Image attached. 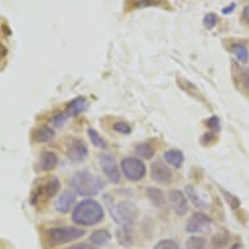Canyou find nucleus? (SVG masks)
Wrapping results in <instances>:
<instances>
[{"label":"nucleus","instance_id":"obj_1","mask_svg":"<svg viewBox=\"0 0 249 249\" xmlns=\"http://www.w3.org/2000/svg\"><path fill=\"white\" fill-rule=\"evenodd\" d=\"M105 212L99 202L95 200H84L74 208L72 219L78 226H95L103 221Z\"/></svg>","mask_w":249,"mask_h":249},{"label":"nucleus","instance_id":"obj_2","mask_svg":"<svg viewBox=\"0 0 249 249\" xmlns=\"http://www.w3.org/2000/svg\"><path fill=\"white\" fill-rule=\"evenodd\" d=\"M71 185L74 192L84 197L95 196L105 188V183L99 176L85 170L74 172L71 179Z\"/></svg>","mask_w":249,"mask_h":249},{"label":"nucleus","instance_id":"obj_3","mask_svg":"<svg viewBox=\"0 0 249 249\" xmlns=\"http://www.w3.org/2000/svg\"><path fill=\"white\" fill-rule=\"evenodd\" d=\"M110 214L112 221L116 225L128 226L136 221V218L139 215V209L132 201L123 200L111 206Z\"/></svg>","mask_w":249,"mask_h":249},{"label":"nucleus","instance_id":"obj_4","mask_svg":"<svg viewBox=\"0 0 249 249\" xmlns=\"http://www.w3.org/2000/svg\"><path fill=\"white\" fill-rule=\"evenodd\" d=\"M85 235V230L78 229L74 226H61L53 227L47 231L49 241L53 245H61L80 239Z\"/></svg>","mask_w":249,"mask_h":249},{"label":"nucleus","instance_id":"obj_5","mask_svg":"<svg viewBox=\"0 0 249 249\" xmlns=\"http://www.w3.org/2000/svg\"><path fill=\"white\" fill-rule=\"evenodd\" d=\"M122 171L131 181H139L146 175V166L142 160L135 157H127L122 160Z\"/></svg>","mask_w":249,"mask_h":249},{"label":"nucleus","instance_id":"obj_6","mask_svg":"<svg viewBox=\"0 0 249 249\" xmlns=\"http://www.w3.org/2000/svg\"><path fill=\"white\" fill-rule=\"evenodd\" d=\"M213 226L212 218L204 213H195L185 225V231L189 233L209 232Z\"/></svg>","mask_w":249,"mask_h":249},{"label":"nucleus","instance_id":"obj_7","mask_svg":"<svg viewBox=\"0 0 249 249\" xmlns=\"http://www.w3.org/2000/svg\"><path fill=\"white\" fill-rule=\"evenodd\" d=\"M99 163H101L102 171L105 172V175L108 178L111 183H120L122 175H120V171H119V167L118 164H116V160H115L114 155L108 154V153L101 154V157H99Z\"/></svg>","mask_w":249,"mask_h":249},{"label":"nucleus","instance_id":"obj_8","mask_svg":"<svg viewBox=\"0 0 249 249\" xmlns=\"http://www.w3.org/2000/svg\"><path fill=\"white\" fill-rule=\"evenodd\" d=\"M88 154H89V150H88V146L82 140L71 139L67 143V155L72 162L80 163V162L86 160Z\"/></svg>","mask_w":249,"mask_h":249},{"label":"nucleus","instance_id":"obj_9","mask_svg":"<svg viewBox=\"0 0 249 249\" xmlns=\"http://www.w3.org/2000/svg\"><path fill=\"white\" fill-rule=\"evenodd\" d=\"M59 188H60V181L56 178H51L45 184H42L41 187L33 193L32 202L36 204L37 200H49V198H51V197L56 195Z\"/></svg>","mask_w":249,"mask_h":249},{"label":"nucleus","instance_id":"obj_10","mask_svg":"<svg viewBox=\"0 0 249 249\" xmlns=\"http://www.w3.org/2000/svg\"><path fill=\"white\" fill-rule=\"evenodd\" d=\"M168 198H170V205H171L172 210L175 212L176 215L184 216L188 212V201H187V197L179 189H174L168 195Z\"/></svg>","mask_w":249,"mask_h":249},{"label":"nucleus","instance_id":"obj_11","mask_svg":"<svg viewBox=\"0 0 249 249\" xmlns=\"http://www.w3.org/2000/svg\"><path fill=\"white\" fill-rule=\"evenodd\" d=\"M151 179L160 184H168L172 180L171 170L163 162H155L151 164Z\"/></svg>","mask_w":249,"mask_h":249},{"label":"nucleus","instance_id":"obj_12","mask_svg":"<svg viewBox=\"0 0 249 249\" xmlns=\"http://www.w3.org/2000/svg\"><path fill=\"white\" fill-rule=\"evenodd\" d=\"M76 202V195L72 191H63L61 195L57 197L56 202H55V209L56 212L61 213V214H67L70 212L73 204Z\"/></svg>","mask_w":249,"mask_h":249},{"label":"nucleus","instance_id":"obj_13","mask_svg":"<svg viewBox=\"0 0 249 249\" xmlns=\"http://www.w3.org/2000/svg\"><path fill=\"white\" fill-rule=\"evenodd\" d=\"M57 162H59V158L53 151H43L38 158L37 170L43 172L51 171V170L56 167Z\"/></svg>","mask_w":249,"mask_h":249},{"label":"nucleus","instance_id":"obj_14","mask_svg":"<svg viewBox=\"0 0 249 249\" xmlns=\"http://www.w3.org/2000/svg\"><path fill=\"white\" fill-rule=\"evenodd\" d=\"M116 239L119 244L123 247H131L135 243V236H133L131 226H122V229L116 231Z\"/></svg>","mask_w":249,"mask_h":249},{"label":"nucleus","instance_id":"obj_15","mask_svg":"<svg viewBox=\"0 0 249 249\" xmlns=\"http://www.w3.org/2000/svg\"><path fill=\"white\" fill-rule=\"evenodd\" d=\"M185 195H187V197H188L189 200L192 201L193 205L196 206V208L198 209H202V210H206V209H209V202L206 200H204L202 197L197 193V191L195 189V187L193 185H185Z\"/></svg>","mask_w":249,"mask_h":249},{"label":"nucleus","instance_id":"obj_16","mask_svg":"<svg viewBox=\"0 0 249 249\" xmlns=\"http://www.w3.org/2000/svg\"><path fill=\"white\" fill-rule=\"evenodd\" d=\"M90 244L95 245V247H105L108 244L111 240V233L107 230H95L90 233Z\"/></svg>","mask_w":249,"mask_h":249},{"label":"nucleus","instance_id":"obj_17","mask_svg":"<svg viewBox=\"0 0 249 249\" xmlns=\"http://www.w3.org/2000/svg\"><path fill=\"white\" fill-rule=\"evenodd\" d=\"M86 107H88L86 99L84 97H77L72 102H70V105L67 107L66 114L68 116H77L78 114H81L82 111L86 110Z\"/></svg>","mask_w":249,"mask_h":249},{"label":"nucleus","instance_id":"obj_18","mask_svg":"<svg viewBox=\"0 0 249 249\" xmlns=\"http://www.w3.org/2000/svg\"><path fill=\"white\" fill-rule=\"evenodd\" d=\"M164 160L168 164H171L174 167L179 168L184 163V154L178 149H170V150L164 151Z\"/></svg>","mask_w":249,"mask_h":249},{"label":"nucleus","instance_id":"obj_19","mask_svg":"<svg viewBox=\"0 0 249 249\" xmlns=\"http://www.w3.org/2000/svg\"><path fill=\"white\" fill-rule=\"evenodd\" d=\"M55 137V131L51 127H41L33 133V139L36 142H49Z\"/></svg>","mask_w":249,"mask_h":249},{"label":"nucleus","instance_id":"obj_20","mask_svg":"<svg viewBox=\"0 0 249 249\" xmlns=\"http://www.w3.org/2000/svg\"><path fill=\"white\" fill-rule=\"evenodd\" d=\"M147 197L151 201V204L157 206V208H163L166 204V198H164L163 192L158 188H147L146 191Z\"/></svg>","mask_w":249,"mask_h":249},{"label":"nucleus","instance_id":"obj_21","mask_svg":"<svg viewBox=\"0 0 249 249\" xmlns=\"http://www.w3.org/2000/svg\"><path fill=\"white\" fill-rule=\"evenodd\" d=\"M230 50L240 63H243V64L248 63V49L243 43H233Z\"/></svg>","mask_w":249,"mask_h":249},{"label":"nucleus","instance_id":"obj_22","mask_svg":"<svg viewBox=\"0 0 249 249\" xmlns=\"http://www.w3.org/2000/svg\"><path fill=\"white\" fill-rule=\"evenodd\" d=\"M136 153L142 160H151L155 154V149L150 143H140L139 146L136 147Z\"/></svg>","mask_w":249,"mask_h":249},{"label":"nucleus","instance_id":"obj_23","mask_svg":"<svg viewBox=\"0 0 249 249\" xmlns=\"http://www.w3.org/2000/svg\"><path fill=\"white\" fill-rule=\"evenodd\" d=\"M185 249H206V240L202 236L193 235L185 241Z\"/></svg>","mask_w":249,"mask_h":249},{"label":"nucleus","instance_id":"obj_24","mask_svg":"<svg viewBox=\"0 0 249 249\" xmlns=\"http://www.w3.org/2000/svg\"><path fill=\"white\" fill-rule=\"evenodd\" d=\"M88 135H89L90 141H91V143H93L94 146L101 147V149H106L107 147L106 140L103 139L102 136L99 135L94 128H89V129H88Z\"/></svg>","mask_w":249,"mask_h":249},{"label":"nucleus","instance_id":"obj_25","mask_svg":"<svg viewBox=\"0 0 249 249\" xmlns=\"http://www.w3.org/2000/svg\"><path fill=\"white\" fill-rule=\"evenodd\" d=\"M229 243V233L219 232L213 237L212 249H223Z\"/></svg>","mask_w":249,"mask_h":249},{"label":"nucleus","instance_id":"obj_26","mask_svg":"<svg viewBox=\"0 0 249 249\" xmlns=\"http://www.w3.org/2000/svg\"><path fill=\"white\" fill-rule=\"evenodd\" d=\"M219 191H221L222 195L225 196L226 202L230 205V208L232 209V210H236V209L240 208V200H239V197H236L235 195H232V193L227 192V191L223 188H219Z\"/></svg>","mask_w":249,"mask_h":249},{"label":"nucleus","instance_id":"obj_27","mask_svg":"<svg viewBox=\"0 0 249 249\" xmlns=\"http://www.w3.org/2000/svg\"><path fill=\"white\" fill-rule=\"evenodd\" d=\"M153 249H180V244L172 239H163V240L158 241Z\"/></svg>","mask_w":249,"mask_h":249},{"label":"nucleus","instance_id":"obj_28","mask_svg":"<svg viewBox=\"0 0 249 249\" xmlns=\"http://www.w3.org/2000/svg\"><path fill=\"white\" fill-rule=\"evenodd\" d=\"M115 132H118V133H122V135H129L132 132V127L125 122H118L115 123L114 125H112Z\"/></svg>","mask_w":249,"mask_h":249},{"label":"nucleus","instance_id":"obj_29","mask_svg":"<svg viewBox=\"0 0 249 249\" xmlns=\"http://www.w3.org/2000/svg\"><path fill=\"white\" fill-rule=\"evenodd\" d=\"M218 20H219V18H218V16H216L215 13H208V15L204 17L205 28L209 29V30H212V29H214L216 26Z\"/></svg>","mask_w":249,"mask_h":249},{"label":"nucleus","instance_id":"obj_30","mask_svg":"<svg viewBox=\"0 0 249 249\" xmlns=\"http://www.w3.org/2000/svg\"><path fill=\"white\" fill-rule=\"evenodd\" d=\"M163 0H140L136 3V7H151V5H155V7H160L162 4Z\"/></svg>","mask_w":249,"mask_h":249},{"label":"nucleus","instance_id":"obj_31","mask_svg":"<svg viewBox=\"0 0 249 249\" xmlns=\"http://www.w3.org/2000/svg\"><path fill=\"white\" fill-rule=\"evenodd\" d=\"M219 119L216 118V116H212V118L209 119L208 122H206V125H208L210 129H213V132H218L221 129V124H219Z\"/></svg>","mask_w":249,"mask_h":249},{"label":"nucleus","instance_id":"obj_32","mask_svg":"<svg viewBox=\"0 0 249 249\" xmlns=\"http://www.w3.org/2000/svg\"><path fill=\"white\" fill-rule=\"evenodd\" d=\"M67 119H68V115L64 112V114H57L56 116H53V123L56 125V127H61V125H64V123L67 122Z\"/></svg>","mask_w":249,"mask_h":249},{"label":"nucleus","instance_id":"obj_33","mask_svg":"<svg viewBox=\"0 0 249 249\" xmlns=\"http://www.w3.org/2000/svg\"><path fill=\"white\" fill-rule=\"evenodd\" d=\"M215 140H216L215 132H209V133H205L204 137H202V140H201V141H202V143H204V145H210V143L214 142Z\"/></svg>","mask_w":249,"mask_h":249},{"label":"nucleus","instance_id":"obj_34","mask_svg":"<svg viewBox=\"0 0 249 249\" xmlns=\"http://www.w3.org/2000/svg\"><path fill=\"white\" fill-rule=\"evenodd\" d=\"M70 249H97V247L89 244V243H77V244L72 245Z\"/></svg>","mask_w":249,"mask_h":249},{"label":"nucleus","instance_id":"obj_35","mask_svg":"<svg viewBox=\"0 0 249 249\" xmlns=\"http://www.w3.org/2000/svg\"><path fill=\"white\" fill-rule=\"evenodd\" d=\"M235 7H236V4H235V3H232V4H230L229 7H225V8L222 9V13H223V15H229V13L233 12Z\"/></svg>","mask_w":249,"mask_h":249},{"label":"nucleus","instance_id":"obj_36","mask_svg":"<svg viewBox=\"0 0 249 249\" xmlns=\"http://www.w3.org/2000/svg\"><path fill=\"white\" fill-rule=\"evenodd\" d=\"M243 18L249 24V5H247L243 11Z\"/></svg>","mask_w":249,"mask_h":249},{"label":"nucleus","instance_id":"obj_37","mask_svg":"<svg viewBox=\"0 0 249 249\" xmlns=\"http://www.w3.org/2000/svg\"><path fill=\"white\" fill-rule=\"evenodd\" d=\"M243 78H244V82L247 84V85L249 86V70H247L244 72V74H243Z\"/></svg>","mask_w":249,"mask_h":249},{"label":"nucleus","instance_id":"obj_38","mask_svg":"<svg viewBox=\"0 0 249 249\" xmlns=\"http://www.w3.org/2000/svg\"><path fill=\"white\" fill-rule=\"evenodd\" d=\"M231 249H241V245L240 244H235L231 247Z\"/></svg>","mask_w":249,"mask_h":249}]
</instances>
